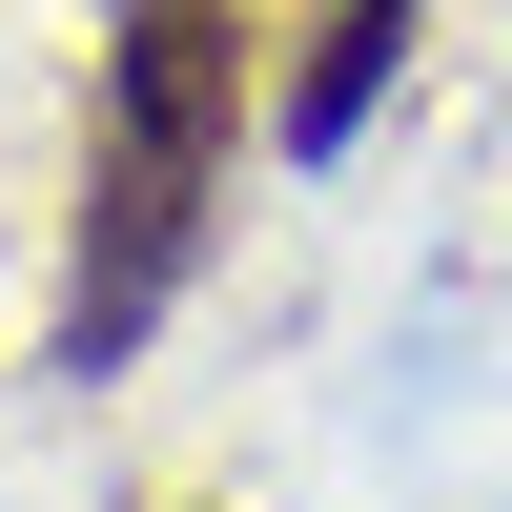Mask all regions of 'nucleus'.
I'll return each mask as SVG.
<instances>
[{"instance_id":"1","label":"nucleus","mask_w":512,"mask_h":512,"mask_svg":"<svg viewBox=\"0 0 512 512\" xmlns=\"http://www.w3.org/2000/svg\"><path fill=\"white\" fill-rule=\"evenodd\" d=\"M267 0H103V123H82V246H62V369H123L205 267V205L246 164Z\"/></svg>"}]
</instances>
